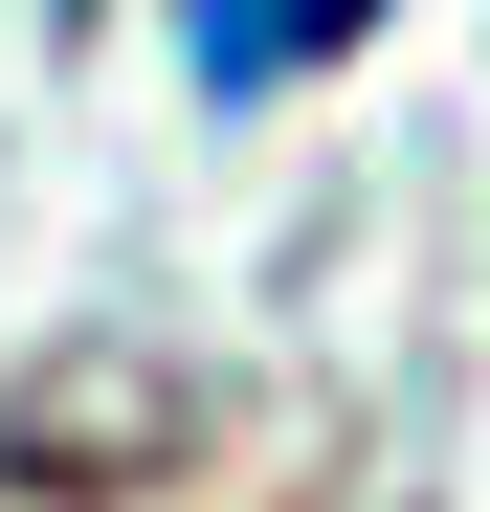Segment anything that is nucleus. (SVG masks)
Here are the masks:
<instances>
[{
	"label": "nucleus",
	"instance_id": "f257e3e1",
	"mask_svg": "<svg viewBox=\"0 0 490 512\" xmlns=\"http://www.w3.org/2000/svg\"><path fill=\"white\" fill-rule=\"evenodd\" d=\"M357 23H379V0H179V90L201 112H268L290 67H335Z\"/></svg>",
	"mask_w": 490,
	"mask_h": 512
}]
</instances>
